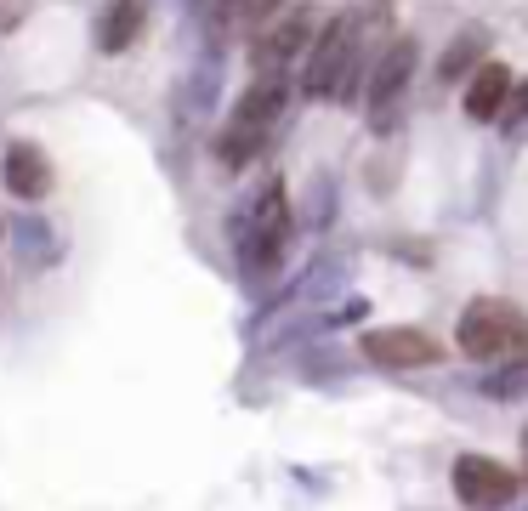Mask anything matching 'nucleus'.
<instances>
[{
  "instance_id": "9b49d317",
  "label": "nucleus",
  "mask_w": 528,
  "mask_h": 511,
  "mask_svg": "<svg viewBox=\"0 0 528 511\" xmlns=\"http://www.w3.org/2000/svg\"><path fill=\"white\" fill-rule=\"evenodd\" d=\"M483 46H489V40L477 35V29H460L455 46H449V52H443V63H438V80H443V86H455V80H472V74L483 69Z\"/></svg>"
},
{
  "instance_id": "20e7f679",
  "label": "nucleus",
  "mask_w": 528,
  "mask_h": 511,
  "mask_svg": "<svg viewBox=\"0 0 528 511\" xmlns=\"http://www.w3.org/2000/svg\"><path fill=\"white\" fill-rule=\"evenodd\" d=\"M290 199H284V188H267L262 205H256V222H250L245 233V279L250 284H267L273 273H279L284 250H290Z\"/></svg>"
},
{
  "instance_id": "9d476101",
  "label": "nucleus",
  "mask_w": 528,
  "mask_h": 511,
  "mask_svg": "<svg viewBox=\"0 0 528 511\" xmlns=\"http://www.w3.org/2000/svg\"><path fill=\"white\" fill-rule=\"evenodd\" d=\"M506 103H511V74L500 63H483L466 80V114L472 120H494V114H506Z\"/></svg>"
},
{
  "instance_id": "6e6552de",
  "label": "nucleus",
  "mask_w": 528,
  "mask_h": 511,
  "mask_svg": "<svg viewBox=\"0 0 528 511\" xmlns=\"http://www.w3.org/2000/svg\"><path fill=\"white\" fill-rule=\"evenodd\" d=\"M313 40H318L313 18H307V12H290V18L273 29V35H262L256 46H250V69H256V74H273V80H284V69L296 63V52H301V46H313Z\"/></svg>"
},
{
  "instance_id": "0eeeda50",
  "label": "nucleus",
  "mask_w": 528,
  "mask_h": 511,
  "mask_svg": "<svg viewBox=\"0 0 528 511\" xmlns=\"http://www.w3.org/2000/svg\"><path fill=\"white\" fill-rule=\"evenodd\" d=\"M415 40L398 35L387 40V52L375 57V69H370V86H364V108H370V120L381 125L392 114V108L404 103V91H409V74H415Z\"/></svg>"
},
{
  "instance_id": "f257e3e1",
  "label": "nucleus",
  "mask_w": 528,
  "mask_h": 511,
  "mask_svg": "<svg viewBox=\"0 0 528 511\" xmlns=\"http://www.w3.org/2000/svg\"><path fill=\"white\" fill-rule=\"evenodd\" d=\"M381 23H387V6H375L370 18H330L324 29H318L313 52H307V69H301V91L307 97H341L347 103L352 97V80H358V69H364V46H370L375 35H381Z\"/></svg>"
},
{
  "instance_id": "423d86ee",
  "label": "nucleus",
  "mask_w": 528,
  "mask_h": 511,
  "mask_svg": "<svg viewBox=\"0 0 528 511\" xmlns=\"http://www.w3.org/2000/svg\"><path fill=\"white\" fill-rule=\"evenodd\" d=\"M364 358L381 364V370H432L443 364V341L426 330H409V324H392V330H370L364 341Z\"/></svg>"
},
{
  "instance_id": "ddd939ff",
  "label": "nucleus",
  "mask_w": 528,
  "mask_h": 511,
  "mask_svg": "<svg viewBox=\"0 0 528 511\" xmlns=\"http://www.w3.org/2000/svg\"><path fill=\"white\" fill-rule=\"evenodd\" d=\"M279 12V0H228V18H239V23H267Z\"/></svg>"
},
{
  "instance_id": "39448f33",
  "label": "nucleus",
  "mask_w": 528,
  "mask_h": 511,
  "mask_svg": "<svg viewBox=\"0 0 528 511\" xmlns=\"http://www.w3.org/2000/svg\"><path fill=\"white\" fill-rule=\"evenodd\" d=\"M449 483H455V500L466 511H506L517 500V472L489 455H460Z\"/></svg>"
},
{
  "instance_id": "1a4fd4ad",
  "label": "nucleus",
  "mask_w": 528,
  "mask_h": 511,
  "mask_svg": "<svg viewBox=\"0 0 528 511\" xmlns=\"http://www.w3.org/2000/svg\"><path fill=\"white\" fill-rule=\"evenodd\" d=\"M6 188L18 199H46L52 194V159L35 142H12L6 148Z\"/></svg>"
},
{
  "instance_id": "f8f14e48",
  "label": "nucleus",
  "mask_w": 528,
  "mask_h": 511,
  "mask_svg": "<svg viewBox=\"0 0 528 511\" xmlns=\"http://www.w3.org/2000/svg\"><path fill=\"white\" fill-rule=\"evenodd\" d=\"M142 29V0H114L103 12V29H97V46L103 52H125Z\"/></svg>"
},
{
  "instance_id": "7ed1b4c3",
  "label": "nucleus",
  "mask_w": 528,
  "mask_h": 511,
  "mask_svg": "<svg viewBox=\"0 0 528 511\" xmlns=\"http://www.w3.org/2000/svg\"><path fill=\"white\" fill-rule=\"evenodd\" d=\"M279 108H284V80L256 74V80H250V91L239 97V108H233L228 131L216 137L222 165H250V159H256V148L267 142V131H273V120H279Z\"/></svg>"
},
{
  "instance_id": "2eb2a0df",
  "label": "nucleus",
  "mask_w": 528,
  "mask_h": 511,
  "mask_svg": "<svg viewBox=\"0 0 528 511\" xmlns=\"http://www.w3.org/2000/svg\"><path fill=\"white\" fill-rule=\"evenodd\" d=\"M523 455H528V432H523Z\"/></svg>"
},
{
  "instance_id": "4468645a",
  "label": "nucleus",
  "mask_w": 528,
  "mask_h": 511,
  "mask_svg": "<svg viewBox=\"0 0 528 511\" xmlns=\"http://www.w3.org/2000/svg\"><path fill=\"white\" fill-rule=\"evenodd\" d=\"M511 120H528V86L511 91Z\"/></svg>"
},
{
  "instance_id": "f03ea898",
  "label": "nucleus",
  "mask_w": 528,
  "mask_h": 511,
  "mask_svg": "<svg viewBox=\"0 0 528 511\" xmlns=\"http://www.w3.org/2000/svg\"><path fill=\"white\" fill-rule=\"evenodd\" d=\"M460 353L477 358V364H506V358H528V313L511 307L500 296H477L466 313H460Z\"/></svg>"
}]
</instances>
